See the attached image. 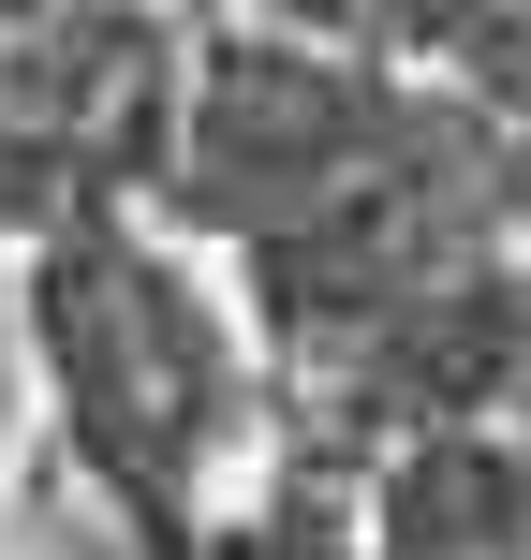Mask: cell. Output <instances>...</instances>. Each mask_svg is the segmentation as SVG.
<instances>
[{
	"label": "cell",
	"mask_w": 531,
	"mask_h": 560,
	"mask_svg": "<svg viewBox=\"0 0 531 560\" xmlns=\"http://www.w3.org/2000/svg\"><path fill=\"white\" fill-rule=\"evenodd\" d=\"M384 560H531V457L487 428H428L384 472Z\"/></svg>",
	"instance_id": "cell-3"
},
{
	"label": "cell",
	"mask_w": 531,
	"mask_h": 560,
	"mask_svg": "<svg viewBox=\"0 0 531 560\" xmlns=\"http://www.w3.org/2000/svg\"><path fill=\"white\" fill-rule=\"evenodd\" d=\"M30 354H45L59 428H74V457L104 472V502L177 546V516H193L207 457H222V428H236V339H222V310H207V280L177 252H148L118 207H89V222H59L45 266H30Z\"/></svg>",
	"instance_id": "cell-1"
},
{
	"label": "cell",
	"mask_w": 531,
	"mask_h": 560,
	"mask_svg": "<svg viewBox=\"0 0 531 560\" xmlns=\"http://www.w3.org/2000/svg\"><path fill=\"white\" fill-rule=\"evenodd\" d=\"M177 133V45L163 15H15L0 30V236H59L148 177Z\"/></svg>",
	"instance_id": "cell-2"
}]
</instances>
